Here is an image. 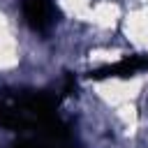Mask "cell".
Wrapping results in <instances>:
<instances>
[{
    "mask_svg": "<svg viewBox=\"0 0 148 148\" xmlns=\"http://www.w3.org/2000/svg\"><path fill=\"white\" fill-rule=\"evenodd\" d=\"M23 14H25L28 25L37 32H46L51 23L56 21L53 18L56 9L51 0H23Z\"/></svg>",
    "mask_w": 148,
    "mask_h": 148,
    "instance_id": "cell-1",
    "label": "cell"
},
{
    "mask_svg": "<svg viewBox=\"0 0 148 148\" xmlns=\"http://www.w3.org/2000/svg\"><path fill=\"white\" fill-rule=\"evenodd\" d=\"M139 69H148V56H132V58H123L116 65H106L99 69L88 72L90 79H111V76H134Z\"/></svg>",
    "mask_w": 148,
    "mask_h": 148,
    "instance_id": "cell-2",
    "label": "cell"
}]
</instances>
